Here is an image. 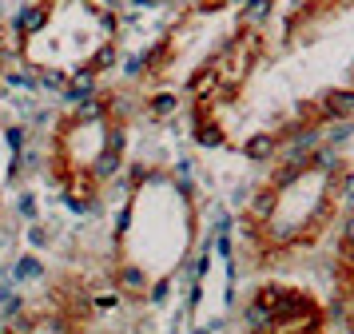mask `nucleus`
Listing matches in <instances>:
<instances>
[{
    "mask_svg": "<svg viewBox=\"0 0 354 334\" xmlns=\"http://www.w3.org/2000/svg\"><path fill=\"white\" fill-rule=\"evenodd\" d=\"M192 140H195V147H203V151H219V147H227V131H223V124L211 115L207 100H199V108L192 111Z\"/></svg>",
    "mask_w": 354,
    "mask_h": 334,
    "instance_id": "nucleus-1",
    "label": "nucleus"
},
{
    "mask_svg": "<svg viewBox=\"0 0 354 334\" xmlns=\"http://www.w3.org/2000/svg\"><path fill=\"white\" fill-rule=\"evenodd\" d=\"M100 72L96 68H88V64H80V68H68V80L64 88H60V104L64 108H72V104H80V100H88V95H100Z\"/></svg>",
    "mask_w": 354,
    "mask_h": 334,
    "instance_id": "nucleus-2",
    "label": "nucleus"
},
{
    "mask_svg": "<svg viewBox=\"0 0 354 334\" xmlns=\"http://www.w3.org/2000/svg\"><path fill=\"white\" fill-rule=\"evenodd\" d=\"M48 16H52L48 0H24V4H20V12L12 16V36H17L20 44H24V40H32V36H40L44 24H48Z\"/></svg>",
    "mask_w": 354,
    "mask_h": 334,
    "instance_id": "nucleus-3",
    "label": "nucleus"
},
{
    "mask_svg": "<svg viewBox=\"0 0 354 334\" xmlns=\"http://www.w3.org/2000/svg\"><path fill=\"white\" fill-rule=\"evenodd\" d=\"M315 115H319L322 124H330V120H354V88H326L315 100Z\"/></svg>",
    "mask_w": 354,
    "mask_h": 334,
    "instance_id": "nucleus-4",
    "label": "nucleus"
},
{
    "mask_svg": "<svg viewBox=\"0 0 354 334\" xmlns=\"http://www.w3.org/2000/svg\"><path fill=\"white\" fill-rule=\"evenodd\" d=\"M279 203H283V191H274L271 183H263V187L251 191V199H247V219H255L259 227H271Z\"/></svg>",
    "mask_w": 354,
    "mask_h": 334,
    "instance_id": "nucleus-5",
    "label": "nucleus"
},
{
    "mask_svg": "<svg viewBox=\"0 0 354 334\" xmlns=\"http://www.w3.org/2000/svg\"><path fill=\"white\" fill-rule=\"evenodd\" d=\"M279 131H251L247 140H243V159L247 163H274L279 159Z\"/></svg>",
    "mask_w": 354,
    "mask_h": 334,
    "instance_id": "nucleus-6",
    "label": "nucleus"
},
{
    "mask_svg": "<svg viewBox=\"0 0 354 334\" xmlns=\"http://www.w3.org/2000/svg\"><path fill=\"white\" fill-rule=\"evenodd\" d=\"M88 171L96 175V183H112L115 175L124 171V151H115V147H104V143H100L96 156H92V163H88Z\"/></svg>",
    "mask_w": 354,
    "mask_h": 334,
    "instance_id": "nucleus-7",
    "label": "nucleus"
},
{
    "mask_svg": "<svg viewBox=\"0 0 354 334\" xmlns=\"http://www.w3.org/2000/svg\"><path fill=\"white\" fill-rule=\"evenodd\" d=\"M251 299H255L259 306H267L271 315H279V310H287L290 302L299 299V290H290V286H283V283H263Z\"/></svg>",
    "mask_w": 354,
    "mask_h": 334,
    "instance_id": "nucleus-8",
    "label": "nucleus"
},
{
    "mask_svg": "<svg viewBox=\"0 0 354 334\" xmlns=\"http://www.w3.org/2000/svg\"><path fill=\"white\" fill-rule=\"evenodd\" d=\"M310 175V163L306 159H283L279 167H274V175H271V187L274 191H290L299 179H306Z\"/></svg>",
    "mask_w": 354,
    "mask_h": 334,
    "instance_id": "nucleus-9",
    "label": "nucleus"
},
{
    "mask_svg": "<svg viewBox=\"0 0 354 334\" xmlns=\"http://www.w3.org/2000/svg\"><path fill=\"white\" fill-rule=\"evenodd\" d=\"M219 76H223V72H219V60H207L199 72H192V80H187V95H192V100L211 95V88L219 84Z\"/></svg>",
    "mask_w": 354,
    "mask_h": 334,
    "instance_id": "nucleus-10",
    "label": "nucleus"
},
{
    "mask_svg": "<svg viewBox=\"0 0 354 334\" xmlns=\"http://www.w3.org/2000/svg\"><path fill=\"white\" fill-rule=\"evenodd\" d=\"M144 108H147L151 120H171V115L179 111V95L171 92V88H156V92L144 100Z\"/></svg>",
    "mask_w": 354,
    "mask_h": 334,
    "instance_id": "nucleus-11",
    "label": "nucleus"
},
{
    "mask_svg": "<svg viewBox=\"0 0 354 334\" xmlns=\"http://www.w3.org/2000/svg\"><path fill=\"white\" fill-rule=\"evenodd\" d=\"M274 12V0H243L239 8V28H263Z\"/></svg>",
    "mask_w": 354,
    "mask_h": 334,
    "instance_id": "nucleus-12",
    "label": "nucleus"
},
{
    "mask_svg": "<svg viewBox=\"0 0 354 334\" xmlns=\"http://www.w3.org/2000/svg\"><path fill=\"white\" fill-rule=\"evenodd\" d=\"M115 283H120V295H144L147 290V270L140 263H124L115 270Z\"/></svg>",
    "mask_w": 354,
    "mask_h": 334,
    "instance_id": "nucleus-13",
    "label": "nucleus"
},
{
    "mask_svg": "<svg viewBox=\"0 0 354 334\" xmlns=\"http://www.w3.org/2000/svg\"><path fill=\"white\" fill-rule=\"evenodd\" d=\"M243 326H247V331H263V334H271V331H274V315L267 310V306H259V302L251 299L247 306H243Z\"/></svg>",
    "mask_w": 354,
    "mask_h": 334,
    "instance_id": "nucleus-14",
    "label": "nucleus"
},
{
    "mask_svg": "<svg viewBox=\"0 0 354 334\" xmlns=\"http://www.w3.org/2000/svg\"><path fill=\"white\" fill-rule=\"evenodd\" d=\"M88 68H96L100 76H104V72H112V68H120V48H115L112 36H104V44H100L96 52H92Z\"/></svg>",
    "mask_w": 354,
    "mask_h": 334,
    "instance_id": "nucleus-15",
    "label": "nucleus"
},
{
    "mask_svg": "<svg viewBox=\"0 0 354 334\" xmlns=\"http://www.w3.org/2000/svg\"><path fill=\"white\" fill-rule=\"evenodd\" d=\"M17 283H32V279H40L44 275V263L36 259V254H20L17 263H12V270H8Z\"/></svg>",
    "mask_w": 354,
    "mask_h": 334,
    "instance_id": "nucleus-16",
    "label": "nucleus"
},
{
    "mask_svg": "<svg viewBox=\"0 0 354 334\" xmlns=\"http://www.w3.org/2000/svg\"><path fill=\"white\" fill-rule=\"evenodd\" d=\"M354 136V120H330V127H326V136H322V143H330V147H342V143Z\"/></svg>",
    "mask_w": 354,
    "mask_h": 334,
    "instance_id": "nucleus-17",
    "label": "nucleus"
},
{
    "mask_svg": "<svg viewBox=\"0 0 354 334\" xmlns=\"http://www.w3.org/2000/svg\"><path fill=\"white\" fill-rule=\"evenodd\" d=\"M330 191H335L346 207H354V167H346L342 175H335V179H330Z\"/></svg>",
    "mask_w": 354,
    "mask_h": 334,
    "instance_id": "nucleus-18",
    "label": "nucleus"
},
{
    "mask_svg": "<svg viewBox=\"0 0 354 334\" xmlns=\"http://www.w3.org/2000/svg\"><path fill=\"white\" fill-rule=\"evenodd\" d=\"M36 80H40V88H44V92H60V88H64V80H68V68H40Z\"/></svg>",
    "mask_w": 354,
    "mask_h": 334,
    "instance_id": "nucleus-19",
    "label": "nucleus"
},
{
    "mask_svg": "<svg viewBox=\"0 0 354 334\" xmlns=\"http://www.w3.org/2000/svg\"><path fill=\"white\" fill-rule=\"evenodd\" d=\"M131 215H136V203H131V199H124L120 215H115V227H112L115 243H124V239H128V231H131Z\"/></svg>",
    "mask_w": 354,
    "mask_h": 334,
    "instance_id": "nucleus-20",
    "label": "nucleus"
},
{
    "mask_svg": "<svg viewBox=\"0 0 354 334\" xmlns=\"http://www.w3.org/2000/svg\"><path fill=\"white\" fill-rule=\"evenodd\" d=\"M120 72L128 80H144L147 68H144V52H131V56H120Z\"/></svg>",
    "mask_w": 354,
    "mask_h": 334,
    "instance_id": "nucleus-21",
    "label": "nucleus"
},
{
    "mask_svg": "<svg viewBox=\"0 0 354 334\" xmlns=\"http://www.w3.org/2000/svg\"><path fill=\"white\" fill-rule=\"evenodd\" d=\"M144 299L151 302V306H163V302L171 299V279L163 275L160 283H147V290H144Z\"/></svg>",
    "mask_w": 354,
    "mask_h": 334,
    "instance_id": "nucleus-22",
    "label": "nucleus"
},
{
    "mask_svg": "<svg viewBox=\"0 0 354 334\" xmlns=\"http://www.w3.org/2000/svg\"><path fill=\"white\" fill-rule=\"evenodd\" d=\"M32 331H52V334H64V331H72V322H68L64 315H44V318H36V322H32Z\"/></svg>",
    "mask_w": 354,
    "mask_h": 334,
    "instance_id": "nucleus-23",
    "label": "nucleus"
},
{
    "mask_svg": "<svg viewBox=\"0 0 354 334\" xmlns=\"http://www.w3.org/2000/svg\"><path fill=\"white\" fill-rule=\"evenodd\" d=\"M4 143L12 147V156H20V151H24V143H28V127H20V124L4 127Z\"/></svg>",
    "mask_w": 354,
    "mask_h": 334,
    "instance_id": "nucleus-24",
    "label": "nucleus"
},
{
    "mask_svg": "<svg viewBox=\"0 0 354 334\" xmlns=\"http://www.w3.org/2000/svg\"><path fill=\"white\" fill-rule=\"evenodd\" d=\"M338 243H342V251H346V254L354 251V207H346V215H342V231H338Z\"/></svg>",
    "mask_w": 354,
    "mask_h": 334,
    "instance_id": "nucleus-25",
    "label": "nucleus"
},
{
    "mask_svg": "<svg viewBox=\"0 0 354 334\" xmlns=\"http://www.w3.org/2000/svg\"><path fill=\"white\" fill-rule=\"evenodd\" d=\"M163 60H167V48H163V44H151V48H147V52H144V68H147V76H156Z\"/></svg>",
    "mask_w": 354,
    "mask_h": 334,
    "instance_id": "nucleus-26",
    "label": "nucleus"
},
{
    "mask_svg": "<svg viewBox=\"0 0 354 334\" xmlns=\"http://www.w3.org/2000/svg\"><path fill=\"white\" fill-rule=\"evenodd\" d=\"M17 211H20V219H36V211H40V203H36V191H20V199H17Z\"/></svg>",
    "mask_w": 354,
    "mask_h": 334,
    "instance_id": "nucleus-27",
    "label": "nucleus"
},
{
    "mask_svg": "<svg viewBox=\"0 0 354 334\" xmlns=\"http://www.w3.org/2000/svg\"><path fill=\"white\" fill-rule=\"evenodd\" d=\"M24 239H28V247H48V227H44V223H36L32 219V227H28V235H24Z\"/></svg>",
    "mask_w": 354,
    "mask_h": 334,
    "instance_id": "nucleus-28",
    "label": "nucleus"
},
{
    "mask_svg": "<svg viewBox=\"0 0 354 334\" xmlns=\"http://www.w3.org/2000/svg\"><path fill=\"white\" fill-rule=\"evenodd\" d=\"M207 270H211V254L203 251V254H199V263H195V270H192V283H203V275H207Z\"/></svg>",
    "mask_w": 354,
    "mask_h": 334,
    "instance_id": "nucleus-29",
    "label": "nucleus"
},
{
    "mask_svg": "<svg viewBox=\"0 0 354 334\" xmlns=\"http://www.w3.org/2000/svg\"><path fill=\"white\" fill-rule=\"evenodd\" d=\"M351 331H354V302H351Z\"/></svg>",
    "mask_w": 354,
    "mask_h": 334,
    "instance_id": "nucleus-30",
    "label": "nucleus"
},
{
    "mask_svg": "<svg viewBox=\"0 0 354 334\" xmlns=\"http://www.w3.org/2000/svg\"><path fill=\"white\" fill-rule=\"evenodd\" d=\"M163 4H179V0H163Z\"/></svg>",
    "mask_w": 354,
    "mask_h": 334,
    "instance_id": "nucleus-31",
    "label": "nucleus"
},
{
    "mask_svg": "<svg viewBox=\"0 0 354 334\" xmlns=\"http://www.w3.org/2000/svg\"><path fill=\"white\" fill-rule=\"evenodd\" d=\"M0 95H4V80H0Z\"/></svg>",
    "mask_w": 354,
    "mask_h": 334,
    "instance_id": "nucleus-32",
    "label": "nucleus"
},
{
    "mask_svg": "<svg viewBox=\"0 0 354 334\" xmlns=\"http://www.w3.org/2000/svg\"><path fill=\"white\" fill-rule=\"evenodd\" d=\"M0 207H4V199H0Z\"/></svg>",
    "mask_w": 354,
    "mask_h": 334,
    "instance_id": "nucleus-33",
    "label": "nucleus"
}]
</instances>
